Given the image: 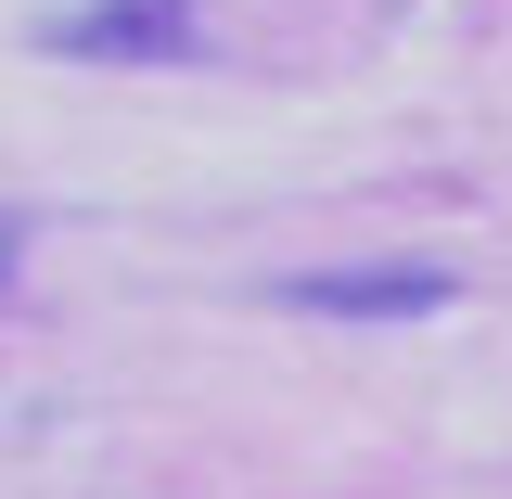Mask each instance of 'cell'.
<instances>
[{
  "mask_svg": "<svg viewBox=\"0 0 512 499\" xmlns=\"http://www.w3.org/2000/svg\"><path fill=\"white\" fill-rule=\"evenodd\" d=\"M282 308H308V320H423V308H448V269H308V282H282Z\"/></svg>",
  "mask_w": 512,
  "mask_h": 499,
  "instance_id": "cell-2",
  "label": "cell"
},
{
  "mask_svg": "<svg viewBox=\"0 0 512 499\" xmlns=\"http://www.w3.org/2000/svg\"><path fill=\"white\" fill-rule=\"evenodd\" d=\"M52 52H77V64H180L192 52V0H77L52 26Z\"/></svg>",
  "mask_w": 512,
  "mask_h": 499,
  "instance_id": "cell-1",
  "label": "cell"
},
{
  "mask_svg": "<svg viewBox=\"0 0 512 499\" xmlns=\"http://www.w3.org/2000/svg\"><path fill=\"white\" fill-rule=\"evenodd\" d=\"M13 269H26V231H13V218H0V295H13Z\"/></svg>",
  "mask_w": 512,
  "mask_h": 499,
  "instance_id": "cell-3",
  "label": "cell"
}]
</instances>
